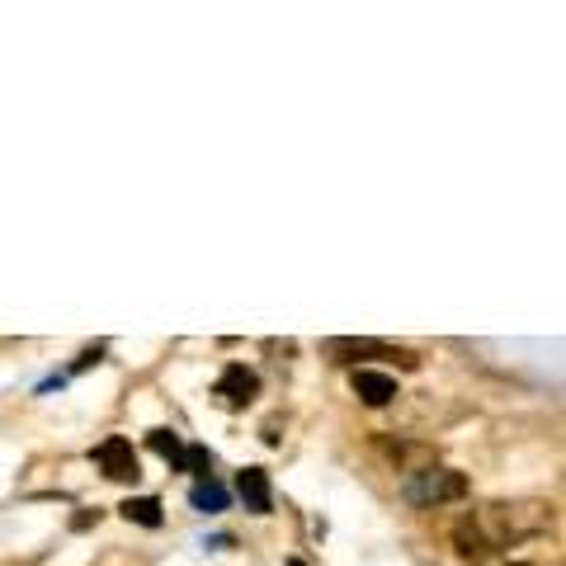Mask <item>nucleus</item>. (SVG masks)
<instances>
[{"label": "nucleus", "instance_id": "nucleus-5", "mask_svg": "<svg viewBox=\"0 0 566 566\" xmlns=\"http://www.w3.org/2000/svg\"><path fill=\"white\" fill-rule=\"evenodd\" d=\"M377 453H383V459H387L392 467H397V472H406V477H411V472H424V467H434V463H439L430 444H411V439H392V434L377 439Z\"/></svg>", "mask_w": 566, "mask_h": 566}, {"label": "nucleus", "instance_id": "nucleus-12", "mask_svg": "<svg viewBox=\"0 0 566 566\" xmlns=\"http://www.w3.org/2000/svg\"><path fill=\"white\" fill-rule=\"evenodd\" d=\"M180 472H189V477H213V453L203 449V444H184V463H180Z\"/></svg>", "mask_w": 566, "mask_h": 566}, {"label": "nucleus", "instance_id": "nucleus-7", "mask_svg": "<svg viewBox=\"0 0 566 566\" xmlns=\"http://www.w3.org/2000/svg\"><path fill=\"white\" fill-rule=\"evenodd\" d=\"M236 496L246 500V510H250V514H270V510H274L270 472H264V467H246L241 477H236Z\"/></svg>", "mask_w": 566, "mask_h": 566}, {"label": "nucleus", "instance_id": "nucleus-11", "mask_svg": "<svg viewBox=\"0 0 566 566\" xmlns=\"http://www.w3.org/2000/svg\"><path fill=\"white\" fill-rule=\"evenodd\" d=\"M147 444H151V453H161V459L180 472V463H184V444H180V434H176V430H151V434H147Z\"/></svg>", "mask_w": 566, "mask_h": 566}, {"label": "nucleus", "instance_id": "nucleus-8", "mask_svg": "<svg viewBox=\"0 0 566 566\" xmlns=\"http://www.w3.org/2000/svg\"><path fill=\"white\" fill-rule=\"evenodd\" d=\"M350 383H354V397L364 406H387L392 397H397V377H387L377 369H354Z\"/></svg>", "mask_w": 566, "mask_h": 566}, {"label": "nucleus", "instance_id": "nucleus-13", "mask_svg": "<svg viewBox=\"0 0 566 566\" xmlns=\"http://www.w3.org/2000/svg\"><path fill=\"white\" fill-rule=\"evenodd\" d=\"M288 566H307V562L303 557H288Z\"/></svg>", "mask_w": 566, "mask_h": 566}, {"label": "nucleus", "instance_id": "nucleus-3", "mask_svg": "<svg viewBox=\"0 0 566 566\" xmlns=\"http://www.w3.org/2000/svg\"><path fill=\"white\" fill-rule=\"evenodd\" d=\"M326 354L336 364H359V359H397L401 369H416L420 359L411 350H397V344H383V340H369V336H340V340H326Z\"/></svg>", "mask_w": 566, "mask_h": 566}, {"label": "nucleus", "instance_id": "nucleus-10", "mask_svg": "<svg viewBox=\"0 0 566 566\" xmlns=\"http://www.w3.org/2000/svg\"><path fill=\"white\" fill-rule=\"evenodd\" d=\"M189 500H194V510L217 514V510H227V486H223V482H213V477H203V482H194Z\"/></svg>", "mask_w": 566, "mask_h": 566}, {"label": "nucleus", "instance_id": "nucleus-1", "mask_svg": "<svg viewBox=\"0 0 566 566\" xmlns=\"http://www.w3.org/2000/svg\"><path fill=\"white\" fill-rule=\"evenodd\" d=\"M553 524V506L547 500H491V506L472 510L459 529L453 543L467 562H482L486 553H506L514 543H529Z\"/></svg>", "mask_w": 566, "mask_h": 566}, {"label": "nucleus", "instance_id": "nucleus-4", "mask_svg": "<svg viewBox=\"0 0 566 566\" xmlns=\"http://www.w3.org/2000/svg\"><path fill=\"white\" fill-rule=\"evenodd\" d=\"M94 463L104 467V477H109V482H137V477H142L133 444H128V439H118V434H109L104 444L94 449Z\"/></svg>", "mask_w": 566, "mask_h": 566}, {"label": "nucleus", "instance_id": "nucleus-9", "mask_svg": "<svg viewBox=\"0 0 566 566\" xmlns=\"http://www.w3.org/2000/svg\"><path fill=\"white\" fill-rule=\"evenodd\" d=\"M123 519L128 524H142V529H161L166 524V514H161V500L156 496H133V500H123Z\"/></svg>", "mask_w": 566, "mask_h": 566}, {"label": "nucleus", "instance_id": "nucleus-6", "mask_svg": "<svg viewBox=\"0 0 566 566\" xmlns=\"http://www.w3.org/2000/svg\"><path fill=\"white\" fill-rule=\"evenodd\" d=\"M217 397H223L231 411H241V406H250L260 397V373L246 369V364H227L223 377H217Z\"/></svg>", "mask_w": 566, "mask_h": 566}, {"label": "nucleus", "instance_id": "nucleus-2", "mask_svg": "<svg viewBox=\"0 0 566 566\" xmlns=\"http://www.w3.org/2000/svg\"><path fill=\"white\" fill-rule=\"evenodd\" d=\"M467 496V477L453 467H424V472H411V477L401 482V500L411 510H444L453 500Z\"/></svg>", "mask_w": 566, "mask_h": 566}]
</instances>
